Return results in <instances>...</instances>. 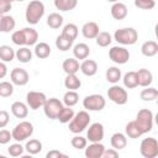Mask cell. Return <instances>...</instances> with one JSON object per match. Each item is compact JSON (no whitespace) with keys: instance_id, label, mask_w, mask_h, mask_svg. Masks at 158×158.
Wrapping results in <instances>:
<instances>
[{"instance_id":"cell-43","label":"cell","mask_w":158,"mask_h":158,"mask_svg":"<svg viewBox=\"0 0 158 158\" xmlns=\"http://www.w3.org/2000/svg\"><path fill=\"white\" fill-rule=\"evenodd\" d=\"M70 144L73 148L75 149H84L88 144V139L83 136H79V133L77 136H74L72 139H70Z\"/></svg>"},{"instance_id":"cell-38","label":"cell","mask_w":158,"mask_h":158,"mask_svg":"<svg viewBox=\"0 0 158 158\" xmlns=\"http://www.w3.org/2000/svg\"><path fill=\"white\" fill-rule=\"evenodd\" d=\"M73 42H74V41H72V40H69V38H67L65 36L59 35V36L56 38V47H57L59 51L65 52V51H68V49H70V48H72Z\"/></svg>"},{"instance_id":"cell-47","label":"cell","mask_w":158,"mask_h":158,"mask_svg":"<svg viewBox=\"0 0 158 158\" xmlns=\"http://www.w3.org/2000/svg\"><path fill=\"white\" fill-rule=\"evenodd\" d=\"M12 139V135L9 130H0V144H6Z\"/></svg>"},{"instance_id":"cell-31","label":"cell","mask_w":158,"mask_h":158,"mask_svg":"<svg viewBox=\"0 0 158 158\" xmlns=\"http://www.w3.org/2000/svg\"><path fill=\"white\" fill-rule=\"evenodd\" d=\"M15 26H16V21H15V19L12 16L2 15V19H1V32H5V33L12 32L15 30Z\"/></svg>"},{"instance_id":"cell-35","label":"cell","mask_w":158,"mask_h":158,"mask_svg":"<svg viewBox=\"0 0 158 158\" xmlns=\"http://www.w3.org/2000/svg\"><path fill=\"white\" fill-rule=\"evenodd\" d=\"M121 79H122V81H123L125 88H127V89H133V88L138 86L136 72H127Z\"/></svg>"},{"instance_id":"cell-49","label":"cell","mask_w":158,"mask_h":158,"mask_svg":"<svg viewBox=\"0 0 158 158\" xmlns=\"http://www.w3.org/2000/svg\"><path fill=\"white\" fill-rule=\"evenodd\" d=\"M10 121V115L5 110H0V128H4Z\"/></svg>"},{"instance_id":"cell-23","label":"cell","mask_w":158,"mask_h":158,"mask_svg":"<svg viewBox=\"0 0 158 158\" xmlns=\"http://www.w3.org/2000/svg\"><path fill=\"white\" fill-rule=\"evenodd\" d=\"M23 37H25V43L26 46H35L38 41V32L33 27H25L22 28Z\"/></svg>"},{"instance_id":"cell-18","label":"cell","mask_w":158,"mask_h":158,"mask_svg":"<svg viewBox=\"0 0 158 158\" xmlns=\"http://www.w3.org/2000/svg\"><path fill=\"white\" fill-rule=\"evenodd\" d=\"M11 114L17 118H25L28 115V106L22 101H15L11 105Z\"/></svg>"},{"instance_id":"cell-7","label":"cell","mask_w":158,"mask_h":158,"mask_svg":"<svg viewBox=\"0 0 158 158\" xmlns=\"http://www.w3.org/2000/svg\"><path fill=\"white\" fill-rule=\"evenodd\" d=\"M139 152L144 158H154L158 156V141L154 137L143 138L139 146Z\"/></svg>"},{"instance_id":"cell-6","label":"cell","mask_w":158,"mask_h":158,"mask_svg":"<svg viewBox=\"0 0 158 158\" xmlns=\"http://www.w3.org/2000/svg\"><path fill=\"white\" fill-rule=\"evenodd\" d=\"M106 105V100L100 94H91L84 98L83 106L88 111H101Z\"/></svg>"},{"instance_id":"cell-42","label":"cell","mask_w":158,"mask_h":158,"mask_svg":"<svg viewBox=\"0 0 158 158\" xmlns=\"http://www.w3.org/2000/svg\"><path fill=\"white\" fill-rule=\"evenodd\" d=\"M14 94V84L10 81H0V96L9 98Z\"/></svg>"},{"instance_id":"cell-24","label":"cell","mask_w":158,"mask_h":158,"mask_svg":"<svg viewBox=\"0 0 158 158\" xmlns=\"http://www.w3.org/2000/svg\"><path fill=\"white\" fill-rule=\"evenodd\" d=\"M141 52L144 57H154L158 53V43L156 41H146L141 46Z\"/></svg>"},{"instance_id":"cell-25","label":"cell","mask_w":158,"mask_h":158,"mask_svg":"<svg viewBox=\"0 0 158 158\" xmlns=\"http://www.w3.org/2000/svg\"><path fill=\"white\" fill-rule=\"evenodd\" d=\"M35 56L40 59H44V58H48L51 56V47L48 43L46 42H40V43H36L35 44Z\"/></svg>"},{"instance_id":"cell-21","label":"cell","mask_w":158,"mask_h":158,"mask_svg":"<svg viewBox=\"0 0 158 158\" xmlns=\"http://www.w3.org/2000/svg\"><path fill=\"white\" fill-rule=\"evenodd\" d=\"M73 54H74V58L79 59V60H84L89 57L90 54V48L86 43H77L74 47H73Z\"/></svg>"},{"instance_id":"cell-13","label":"cell","mask_w":158,"mask_h":158,"mask_svg":"<svg viewBox=\"0 0 158 158\" xmlns=\"http://www.w3.org/2000/svg\"><path fill=\"white\" fill-rule=\"evenodd\" d=\"M104 138V126L100 122H94L86 131V139L90 142H101Z\"/></svg>"},{"instance_id":"cell-55","label":"cell","mask_w":158,"mask_h":158,"mask_svg":"<svg viewBox=\"0 0 158 158\" xmlns=\"http://www.w3.org/2000/svg\"><path fill=\"white\" fill-rule=\"evenodd\" d=\"M7 1H10V2L12 4V2H14V1H16V0H7Z\"/></svg>"},{"instance_id":"cell-26","label":"cell","mask_w":158,"mask_h":158,"mask_svg":"<svg viewBox=\"0 0 158 158\" xmlns=\"http://www.w3.org/2000/svg\"><path fill=\"white\" fill-rule=\"evenodd\" d=\"M125 133H126L127 137H130V138H132V139L139 138V137L143 135V132L141 131V128L138 127V125L136 123L135 120H133V121H130V122L126 125V127H125Z\"/></svg>"},{"instance_id":"cell-39","label":"cell","mask_w":158,"mask_h":158,"mask_svg":"<svg viewBox=\"0 0 158 158\" xmlns=\"http://www.w3.org/2000/svg\"><path fill=\"white\" fill-rule=\"evenodd\" d=\"M78 32H79V31H78V27H77L75 23H67V25H64V27H63L60 35H63V36H65L67 38L74 41V40L77 38V36H78Z\"/></svg>"},{"instance_id":"cell-8","label":"cell","mask_w":158,"mask_h":158,"mask_svg":"<svg viewBox=\"0 0 158 158\" xmlns=\"http://www.w3.org/2000/svg\"><path fill=\"white\" fill-rule=\"evenodd\" d=\"M107 98L117 105H125L128 100V94L122 86L112 84V86L107 89Z\"/></svg>"},{"instance_id":"cell-17","label":"cell","mask_w":158,"mask_h":158,"mask_svg":"<svg viewBox=\"0 0 158 158\" xmlns=\"http://www.w3.org/2000/svg\"><path fill=\"white\" fill-rule=\"evenodd\" d=\"M99 32H100V31H99V25H98L96 22H94V21H88V22H85V23L83 25V27H81V33H83V36H84L85 38H88V40L95 38Z\"/></svg>"},{"instance_id":"cell-10","label":"cell","mask_w":158,"mask_h":158,"mask_svg":"<svg viewBox=\"0 0 158 158\" xmlns=\"http://www.w3.org/2000/svg\"><path fill=\"white\" fill-rule=\"evenodd\" d=\"M109 58L116 64H126L130 59V52L123 46H114L109 49Z\"/></svg>"},{"instance_id":"cell-14","label":"cell","mask_w":158,"mask_h":158,"mask_svg":"<svg viewBox=\"0 0 158 158\" xmlns=\"http://www.w3.org/2000/svg\"><path fill=\"white\" fill-rule=\"evenodd\" d=\"M84 149H85L86 158H101L105 151V146L101 142H91Z\"/></svg>"},{"instance_id":"cell-11","label":"cell","mask_w":158,"mask_h":158,"mask_svg":"<svg viewBox=\"0 0 158 158\" xmlns=\"http://www.w3.org/2000/svg\"><path fill=\"white\" fill-rule=\"evenodd\" d=\"M47 100V96L44 93L41 91H28L26 95V104L31 110H38L40 107H43L44 102Z\"/></svg>"},{"instance_id":"cell-4","label":"cell","mask_w":158,"mask_h":158,"mask_svg":"<svg viewBox=\"0 0 158 158\" xmlns=\"http://www.w3.org/2000/svg\"><path fill=\"white\" fill-rule=\"evenodd\" d=\"M32 133H33V125L30 121H21L11 131L12 139H15L16 142L26 141L27 138H30L32 136Z\"/></svg>"},{"instance_id":"cell-20","label":"cell","mask_w":158,"mask_h":158,"mask_svg":"<svg viewBox=\"0 0 158 158\" xmlns=\"http://www.w3.org/2000/svg\"><path fill=\"white\" fill-rule=\"evenodd\" d=\"M79 69L81 70V73H83L84 75H86V77H93V75H95L96 72H98V63H96L95 60H93V59H84V60L81 62Z\"/></svg>"},{"instance_id":"cell-1","label":"cell","mask_w":158,"mask_h":158,"mask_svg":"<svg viewBox=\"0 0 158 158\" xmlns=\"http://www.w3.org/2000/svg\"><path fill=\"white\" fill-rule=\"evenodd\" d=\"M44 15V5L40 0H32L28 2L25 12L26 21L30 25H37Z\"/></svg>"},{"instance_id":"cell-44","label":"cell","mask_w":158,"mask_h":158,"mask_svg":"<svg viewBox=\"0 0 158 158\" xmlns=\"http://www.w3.org/2000/svg\"><path fill=\"white\" fill-rule=\"evenodd\" d=\"M23 151H25V147L21 144V142L12 143V144H10V147L7 148V153H9L11 157H20V156L23 154Z\"/></svg>"},{"instance_id":"cell-16","label":"cell","mask_w":158,"mask_h":158,"mask_svg":"<svg viewBox=\"0 0 158 158\" xmlns=\"http://www.w3.org/2000/svg\"><path fill=\"white\" fill-rule=\"evenodd\" d=\"M136 74H137V81H138V85L139 86L146 88V86H149L152 84V81H153V74H152L151 70H148L146 68H141V69H138L136 72Z\"/></svg>"},{"instance_id":"cell-46","label":"cell","mask_w":158,"mask_h":158,"mask_svg":"<svg viewBox=\"0 0 158 158\" xmlns=\"http://www.w3.org/2000/svg\"><path fill=\"white\" fill-rule=\"evenodd\" d=\"M135 6L141 10H152L156 6L154 0H135Z\"/></svg>"},{"instance_id":"cell-9","label":"cell","mask_w":158,"mask_h":158,"mask_svg":"<svg viewBox=\"0 0 158 158\" xmlns=\"http://www.w3.org/2000/svg\"><path fill=\"white\" fill-rule=\"evenodd\" d=\"M63 102L57 99V98H49L46 100L44 105H43V111H44V115L51 118V120H57V116L59 114V111L62 110L63 107Z\"/></svg>"},{"instance_id":"cell-2","label":"cell","mask_w":158,"mask_h":158,"mask_svg":"<svg viewBox=\"0 0 158 158\" xmlns=\"http://www.w3.org/2000/svg\"><path fill=\"white\" fill-rule=\"evenodd\" d=\"M69 123V131L72 133H80L83 132L85 128H88L89 123H90V115L86 110H81L77 114H74L73 118L68 122Z\"/></svg>"},{"instance_id":"cell-52","label":"cell","mask_w":158,"mask_h":158,"mask_svg":"<svg viewBox=\"0 0 158 158\" xmlns=\"http://www.w3.org/2000/svg\"><path fill=\"white\" fill-rule=\"evenodd\" d=\"M6 74H7V67H6L5 62H1L0 60V79L5 78Z\"/></svg>"},{"instance_id":"cell-45","label":"cell","mask_w":158,"mask_h":158,"mask_svg":"<svg viewBox=\"0 0 158 158\" xmlns=\"http://www.w3.org/2000/svg\"><path fill=\"white\" fill-rule=\"evenodd\" d=\"M11 41L19 46V47H22V46H26L25 43V37H23V32L22 30H17V31H14L12 35H11Z\"/></svg>"},{"instance_id":"cell-56","label":"cell","mask_w":158,"mask_h":158,"mask_svg":"<svg viewBox=\"0 0 158 158\" xmlns=\"http://www.w3.org/2000/svg\"><path fill=\"white\" fill-rule=\"evenodd\" d=\"M16 1H23V0H16Z\"/></svg>"},{"instance_id":"cell-50","label":"cell","mask_w":158,"mask_h":158,"mask_svg":"<svg viewBox=\"0 0 158 158\" xmlns=\"http://www.w3.org/2000/svg\"><path fill=\"white\" fill-rule=\"evenodd\" d=\"M117 157H118V151L117 149H114V148L106 149L105 148L101 158H117Z\"/></svg>"},{"instance_id":"cell-15","label":"cell","mask_w":158,"mask_h":158,"mask_svg":"<svg viewBox=\"0 0 158 158\" xmlns=\"http://www.w3.org/2000/svg\"><path fill=\"white\" fill-rule=\"evenodd\" d=\"M110 12H111V16L115 20H123L128 14V9L123 2L117 1V2L112 4V6L110 9Z\"/></svg>"},{"instance_id":"cell-40","label":"cell","mask_w":158,"mask_h":158,"mask_svg":"<svg viewBox=\"0 0 158 158\" xmlns=\"http://www.w3.org/2000/svg\"><path fill=\"white\" fill-rule=\"evenodd\" d=\"M139 96L143 101H153L158 98V90L152 86H146V89L141 91Z\"/></svg>"},{"instance_id":"cell-36","label":"cell","mask_w":158,"mask_h":158,"mask_svg":"<svg viewBox=\"0 0 158 158\" xmlns=\"http://www.w3.org/2000/svg\"><path fill=\"white\" fill-rule=\"evenodd\" d=\"M73 116H74V110L70 106H63L57 116V120L60 123H68L73 118Z\"/></svg>"},{"instance_id":"cell-22","label":"cell","mask_w":158,"mask_h":158,"mask_svg":"<svg viewBox=\"0 0 158 158\" xmlns=\"http://www.w3.org/2000/svg\"><path fill=\"white\" fill-rule=\"evenodd\" d=\"M79 68L80 64L77 58H67L62 63V69L65 74H77V72H79Z\"/></svg>"},{"instance_id":"cell-37","label":"cell","mask_w":158,"mask_h":158,"mask_svg":"<svg viewBox=\"0 0 158 158\" xmlns=\"http://www.w3.org/2000/svg\"><path fill=\"white\" fill-rule=\"evenodd\" d=\"M79 101V95L75 90H68L64 95H63V104L65 106H70L73 107L74 105H77Z\"/></svg>"},{"instance_id":"cell-19","label":"cell","mask_w":158,"mask_h":158,"mask_svg":"<svg viewBox=\"0 0 158 158\" xmlns=\"http://www.w3.org/2000/svg\"><path fill=\"white\" fill-rule=\"evenodd\" d=\"M110 143L114 149H123L127 146V136L121 132H115L110 138Z\"/></svg>"},{"instance_id":"cell-51","label":"cell","mask_w":158,"mask_h":158,"mask_svg":"<svg viewBox=\"0 0 158 158\" xmlns=\"http://www.w3.org/2000/svg\"><path fill=\"white\" fill-rule=\"evenodd\" d=\"M46 157L47 158H67V154H64L57 149H52L46 154Z\"/></svg>"},{"instance_id":"cell-32","label":"cell","mask_w":158,"mask_h":158,"mask_svg":"<svg viewBox=\"0 0 158 158\" xmlns=\"http://www.w3.org/2000/svg\"><path fill=\"white\" fill-rule=\"evenodd\" d=\"M64 86L68 90H77L81 86V80L75 74H67L64 79Z\"/></svg>"},{"instance_id":"cell-12","label":"cell","mask_w":158,"mask_h":158,"mask_svg":"<svg viewBox=\"0 0 158 158\" xmlns=\"http://www.w3.org/2000/svg\"><path fill=\"white\" fill-rule=\"evenodd\" d=\"M10 78H11V83L14 85H19V86L26 85L30 80V75H28L27 70L23 68H14L10 73Z\"/></svg>"},{"instance_id":"cell-30","label":"cell","mask_w":158,"mask_h":158,"mask_svg":"<svg viewBox=\"0 0 158 158\" xmlns=\"http://www.w3.org/2000/svg\"><path fill=\"white\" fill-rule=\"evenodd\" d=\"M14 58H15V51L12 47H10L7 44L0 46V60L1 62L9 63V62H12Z\"/></svg>"},{"instance_id":"cell-34","label":"cell","mask_w":158,"mask_h":158,"mask_svg":"<svg viewBox=\"0 0 158 158\" xmlns=\"http://www.w3.org/2000/svg\"><path fill=\"white\" fill-rule=\"evenodd\" d=\"M47 25L51 28H53V30L59 28L63 25V16L59 12H52V14H49L48 17H47Z\"/></svg>"},{"instance_id":"cell-28","label":"cell","mask_w":158,"mask_h":158,"mask_svg":"<svg viewBox=\"0 0 158 158\" xmlns=\"http://www.w3.org/2000/svg\"><path fill=\"white\" fill-rule=\"evenodd\" d=\"M106 80L111 84H117L118 80H121L122 78V73H121V69H118V67H109L106 69Z\"/></svg>"},{"instance_id":"cell-33","label":"cell","mask_w":158,"mask_h":158,"mask_svg":"<svg viewBox=\"0 0 158 158\" xmlns=\"http://www.w3.org/2000/svg\"><path fill=\"white\" fill-rule=\"evenodd\" d=\"M78 0H54V6L59 11H70L75 9Z\"/></svg>"},{"instance_id":"cell-41","label":"cell","mask_w":158,"mask_h":158,"mask_svg":"<svg viewBox=\"0 0 158 158\" xmlns=\"http://www.w3.org/2000/svg\"><path fill=\"white\" fill-rule=\"evenodd\" d=\"M95 40H96V44H98L99 47H107V46H110L111 42H112L111 35H110L109 32H105V31L99 32L98 36L95 37Z\"/></svg>"},{"instance_id":"cell-29","label":"cell","mask_w":158,"mask_h":158,"mask_svg":"<svg viewBox=\"0 0 158 158\" xmlns=\"http://www.w3.org/2000/svg\"><path fill=\"white\" fill-rule=\"evenodd\" d=\"M42 142L40 139H36V138H32L30 141L26 142L25 144V151H27V153L30 156H33V154H38L41 151H42Z\"/></svg>"},{"instance_id":"cell-53","label":"cell","mask_w":158,"mask_h":158,"mask_svg":"<svg viewBox=\"0 0 158 158\" xmlns=\"http://www.w3.org/2000/svg\"><path fill=\"white\" fill-rule=\"evenodd\" d=\"M106 1H109V2H112V4H114V2H117L118 0H106Z\"/></svg>"},{"instance_id":"cell-27","label":"cell","mask_w":158,"mask_h":158,"mask_svg":"<svg viewBox=\"0 0 158 158\" xmlns=\"http://www.w3.org/2000/svg\"><path fill=\"white\" fill-rule=\"evenodd\" d=\"M15 57L21 63H30L32 60V51L27 46H22L15 52Z\"/></svg>"},{"instance_id":"cell-3","label":"cell","mask_w":158,"mask_h":158,"mask_svg":"<svg viewBox=\"0 0 158 158\" xmlns=\"http://www.w3.org/2000/svg\"><path fill=\"white\" fill-rule=\"evenodd\" d=\"M114 40L122 46H132L138 40V33L133 27H122L115 31Z\"/></svg>"},{"instance_id":"cell-5","label":"cell","mask_w":158,"mask_h":158,"mask_svg":"<svg viewBox=\"0 0 158 158\" xmlns=\"http://www.w3.org/2000/svg\"><path fill=\"white\" fill-rule=\"evenodd\" d=\"M136 123L144 133H148L153 128V112L148 109H141L136 115Z\"/></svg>"},{"instance_id":"cell-48","label":"cell","mask_w":158,"mask_h":158,"mask_svg":"<svg viewBox=\"0 0 158 158\" xmlns=\"http://www.w3.org/2000/svg\"><path fill=\"white\" fill-rule=\"evenodd\" d=\"M12 7V4L7 0H0V15H6Z\"/></svg>"},{"instance_id":"cell-54","label":"cell","mask_w":158,"mask_h":158,"mask_svg":"<svg viewBox=\"0 0 158 158\" xmlns=\"http://www.w3.org/2000/svg\"><path fill=\"white\" fill-rule=\"evenodd\" d=\"M1 19H2V15H0V32H1Z\"/></svg>"}]
</instances>
